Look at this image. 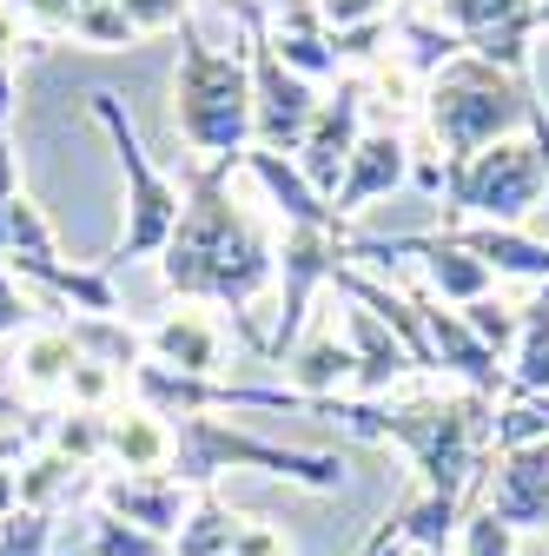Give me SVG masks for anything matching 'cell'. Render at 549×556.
Listing matches in <instances>:
<instances>
[{"instance_id": "cell-28", "label": "cell", "mask_w": 549, "mask_h": 556, "mask_svg": "<svg viewBox=\"0 0 549 556\" xmlns=\"http://www.w3.org/2000/svg\"><path fill=\"white\" fill-rule=\"evenodd\" d=\"M113 8L126 14V27L132 34H173V27H186L192 21V0H113Z\"/></svg>"}, {"instance_id": "cell-20", "label": "cell", "mask_w": 549, "mask_h": 556, "mask_svg": "<svg viewBox=\"0 0 549 556\" xmlns=\"http://www.w3.org/2000/svg\"><path fill=\"white\" fill-rule=\"evenodd\" d=\"M80 477H87L80 464H66L60 451L40 444V451L21 464V510H47V517H53L60 497H74V491H80Z\"/></svg>"}, {"instance_id": "cell-4", "label": "cell", "mask_w": 549, "mask_h": 556, "mask_svg": "<svg viewBox=\"0 0 549 556\" xmlns=\"http://www.w3.org/2000/svg\"><path fill=\"white\" fill-rule=\"evenodd\" d=\"M219 470H265V477H292L305 491H345V451H292L252 438L226 417H179L173 425V477L186 491H213Z\"/></svg>"}, {"instance_id": "cell-33", "label": "cell", "mask_w": 549, "mask_h": 556, "mask_svg": "<svg viewBox=\"0 0 549 556\" xmlns=\"http://www.w3.org/2000/svg\"><path fill=\"white\" fill-rule=\"evenodd\" d=\"M14 100H21V60L0 53V132H8V119H14Z\"/></svg>"}, {"instance_id": "cell-18", "label": "cell", "mask_w": 549, "mask_h": 556, "mask_svg": "<svg viewBox=\"0 0 549 556\" xmlns=\"http://www.w3.org/2000/svg\"><path fill=\"white\" fill-rule=\"evenodd\" d=\"M245 173L271 192V205L285 213V226H337V213L305 186V173H298L292 153H265V147H252V153H245Z\"/></svg>"}, {"instance_id": "cell-9", "label": "cell", "mask_w": 549, "mask_h": 556, "mask_svg": "<svg viewBox=\"0 0 549 556\" xmlns=\"http://www.w3.org/2000/svg\"><path fill=\"white\" fill-rule=\"evenodd\" d=\"M192 497H199V491H186L179 477H119V470L93 477L100 517H119V523H132V530H153V536H166V543L186 530Z\"/></svg>"}, {"instance_id": "cell-36", "label": "cell", "mask_w": 549, "mask_h": 556, "mask_svg": "<svg viewBox=\"0 0 549 556\" xmlns=\"http://www.w3.org/2000/svg\"><path fill=\"white\" fill-rule=\"evenodd\" d=\"M418 556H450V549H418Z\"/></svg>"}, {"instance_id": "cell-30", "label": "cell", "mask_w": 549, "mask_h": 556, "mask_svg": "<svg viewBox=\"0 0 549 556\" xmlns=\"http://www.w3.org/2000/svg\"><path fill=\"white\" fill-rule=\"evenodd\" d=\"M27 331H34V292L0 258V338H27Z\"/></svg>"}, {"instance_id": "cell-17", "label": "cell", "mask_w": 549, "mask_h": 556, "mask_svg": "<svg viewBox=\"0 0 549 556\" xmlns=\"http://www.w3.org/2000/svg\"><path fill=\"white\" fill-rule=\"evenodd\" d=\"M80 365V344L66 325H34L14 352V397L21 404H66V378Z\"/></svg>"}, {"instance_id": "cell-2", "label": "cell", "mask_w": 549, "mask_h": 556, "mask_svg": "<svg viewBox=\"0 0 549 556\" xmlns=\"http://www.w3.org/2000/svg\"><path fill=\"white\" fill-rule=\"evenodd\" d=\"M173 132L192 153V166H245V153H252V60H245V40L205 47L192 27H179Z\"/></svg>"}, {"instance_id": "cell-25", "label": "cell", "mask_w": 549, "mask_h": 556, "mask_svg": "<svg viewBox=\"0 0 549 556\" xmlns=\"http://www.w3.org/2000/svg\"><path fill=\"white\" fill-rule=\"evenodd\" d=\"M8 8L21 14V27L34 34V40H74V21H80V8L87 0H8Z\"/></svg>"}, {"instance_id": "cell-19", "label": "cell", "mask_w": 549, "mask_h": 556, "mask_svg": "<svg viewBox=\"0 0 549 556\" xmlns=\"http://www.w3.org/2000/svg\"><path fill=\"white\" fill-rule=\"evenodd\" d=\"M239 523L245 517H232L213 491H199L192 497V517H186V530L173 536V556H232V536H239Z\"/></svg>"}, {"instance_id": "cell-29", "label": "cell", "mask_w": 549, "mask_h": 556, "mask_svg": "<svg viewBox=\"0 0 549 556\" xmlns=\"http://www.w3.org/2000/svg\"><path fill=\"white\" fill-rule=\"evenodd\" d=\"M510 549H516V530L497 523L484 504H470V517H463V556H510Z\"/></svg>"}, {"instance_id": "cell-13", "label": "cell", "mask_w": 549, "mask_h": 556, "mask_svg": "<svg viewBox=\"0 0 549 556\" xmlns=\"http://www.w3.org/2000/svg\"><path fill=\"white\" fill-rule=\"evenodd\" d=\"M497 483H490V497L484 510L510 530H536L549 523V438L536 444H516V451H497Z\"/></svg>"}, {"instance_id": "cell-21", "label": "cell", "mask_w": 549, "mask_h": 556, "mask_svg": "<svg viewBox=\"0 0 549 556\" xmlns=\"http://www.w3.org/2000/svg\"><path fill=\"white\" fill-rule=\"evenodd\" d=\"M516 318H523V338H516V352H510V365H516V391L549 397V312L516 305Z\"/></svg>"}, {"instance_id": "cell-6", "label": "cell", "mask_w": 549, "mask_h": 556, "mask_svg": "<svg viewBox=\"0 0 549 556\" xmlns=\"http://www.w3.org/2000/svg\"><path fill=\"white\" fill-rule=\"evenodd\" d=\"M437 192L476 226H523L529 213H549V166L536 139H497L476 160L444 166Z\"/></svg>"}, {"instance_id": "cell-12", "label": "cell", "mask_w": 549, "mask_h": 556, "mask_svg": "<svg viewBox=\"0 0 549 556\" xmlns=\"http://www.w3.org/2000/svg\"><path fill=\"white\" fill-rule=\"evenodd\" d=\"M265 40L279 53L298 80L324 87V80H345V66H337V47H331V27L318 14V0H279V8H265Z\"/></svg>"}, {"instance_id": "cell-3", "label": "cell", "mask_w": 549, "mask_h": 556, "mask_svg": "<svg viewBox=\"0 0 549 556\" xmlns=\"http://www.w3.org/2000/svg\"><path fill=\"white\" fill-rule=\"evenodd\" d=\"M536 106H542L536 87L510 80L503 66L476 60V53H457L444 74L424 80V106H418L424 139H431L424 153L437 160V173L444 166H463V160H476L484 147H497V139H516V126H529Z\"/></svg>"}, {"instance_id": "cell-22", "label": "cell", "mask_w": 549, "mask_h": 556, "mask_svg": "<svg viewBox=\"0 0 549 556\" xmlns=\"http://www.w3.org/2000/svg\"><path fill=\"white\" fill-rule=\"evenodd\" d=\"M140 34L126 27V14L113 8V0H87L80 8V21H74V47H93V53H119V47H132Z\"/></svg>"}, {"instance_id": "cell-7", "label": "cell", "mask_w": 549, "mask_h": 556, "mask_svg": "<svg viewBox=\"0 0 549 556\" xmlns=\"http://www.w3.org/2000/svg\"><path fill=\"white\" fill-rule=\"evenodd\" d=\"M431 21L450 27L476 60L503 66L510 80H529V40H536V0H431Z\"/></svg>"}, {"instance_id": "cell-15", "label": "cell", "mask_w": 549, "mask_h": 556, "mask_svg": "<svg viewBox=\"0 0 549 556\" xmlns=\"http://www.w3.org/2000/svg\"><path fill=\"white\" fill-rule=\"evenodd\" d=\"M146 358L179 378H219L226 371V325L213 312H166L146 325Z\"/></svg>"}, {"instance_id": "cell-10", "label": "cell", "mask_w": 549, "mask_h": 556, "mask_svg": "<svg viewBox=\"0 0 549 556\" xmlns=\"http://www.w3.org/2000/svg\"><path fill=\"white\" fill-rule=\"evenodd\" d=\"M404 179H410V147H404V132H397V126H365V139H358V153H352L345 179H337V192H331L337 226L358 219L371 199L397 192Z\"/></svg>"}, {"instance_id": "cell-11", "label": "cell", "mask_w": 549, "mask_h": 556, "mask_svg": "<svg viewBox=\"0 0 549 556\" xmlns=\"http://www.w3.org/2000/svg\"><path fill=\"white\" fill-rule=\"evenodd\" d=\"M337 325H345V344H352V365H358V391L365 397H391L397 384H410V352H404V338L358 299H337Z\"/></svg>"}, {"instance_id": "cell-31", "label": "cell", "mask_w": 549, "mask_h": 556, "mask_svg": "<svg viewBox=\"0 0 549 556\" xmlns=\"http://www.w3.org/2000/svg\"><path fill=\"white\" fill-rule=\"evenodd\" d=\"M232 556H292V543H285V530H271V523H239V536H232Z\"/></svg>"}, {"instance_id": "cell-35", "label": "cell", "mask_w": 549, "mask_h": 556, "mask_svg": "<svg viewBox=\"0 0 549 556\" xmlns=\"http://www.w3.org/2000/svg\"><path fill=\"white\" fill-rule=\"evenodd\" d=\"M536 34H549V0H536Z\"/></svg>"}, {"instance_id": "cell-34", "label": "cell", "mask_w": 549, "mask_h": 556, "mask_svg": "<svg viewBox=\"0 0 549 556\" xmlns=\"http://www.w3.org/2000/svg\"><path fill=\"white\" fill-rule=\"evenodd\" d=\"M14 510H21V470L0 464V517H14Z\"/></svg>"}, {"instance_id": "cell-27", "label": "cell", "mask_w": 549, "mask_h": 556, "mask_svg": "<svg viewBox=\"0 0 549 556\" xmlns=\"http://www.w3.org/2000/svg\"><path fill=\"white\" fill-rule=\"evenodd\" d=\"M404 0H318V14L331 34H358V27H391Z\"/></svg>"}, {"instance_id": "cell-5", "label": "cell", "mask_w": 549, "mask_h": 556, "mask_svg": "<svg viewBox=\"0 0 549 556\" xmlns=\"http://www.w3.org/2000/svg\"><path fill=\"white\" fill-rule=\"evenodd\" d=\"M93 119L106 126L113 153H119V179H126V226H119L113 252L100 258L106 271H119V265H132V258H159V252L173 245L179 213H186V186L153 166L146 139H140V126H132V113H126L119 93H93Z\"/></svg>"}, {"instance_id": "cell-26", "label": "cell", "mask_w": 549, "mask_h": 556, "mask_svg": "<svg viewBox=\"0 0 549 556\" xmlns=\"http://www.w3.org/2000/svg\"><path fill=\"white\" fill-rule=\"evenodd\" d=\"M47 549H53V517L47 510L0 517V556H47Z\"/></svg>"}, {"instance_id": "cell-23", "label": "cell", "mask_w": 549, "mask_h": 556, "mask_svg": "<svg viewBox=\"0 0 549 556\" xmlns=\"http://www.w3.org/2000/svg\"><path fill=\"white\" fill-rule=\"evenodd\" d=\"M87 556H173V543L153 536V530H132V523H119V517H93Z\"/></svg>"}, {"instance_id": "cell-32", "label": "cell", "mask_w": 549, "mask_h": 556, "mask_svg": "<svg viewBox=\"0 0 549 556\" xmlns=\"http://www.w3.org/2000/svg\"><path fill=\"white\" fill-rule=\"evenodd\" d=\"M21 199V160H14V139L0 132V226H8V205Z\"/></svg>"}, {"instance_id": "cell-16", "label": "cell", "mask_w": 549, "mask_h": 556, "mask_svg": "<svg viewBox=\"0 0 549 556\" xmlns=\"http://www.w3.org/2000/svg\"><path fill=\"white\" fill-rule=\"evenodd\" d=\"M106 464L119 477H173V425L146 404L106 410Z\"/></svg>"}, {"instance_id": "cell-24", "label": "cell", "mask_w": 549, "mask_h": 556, "mask_svg": "<svg viewBox=\"0 0 549 556\" xmlns=\"http://www.w3.org/2000/svg\"><path fill=\"white\" fill-rule=\"evenodd\" d=\"M463 325H470L476 338H484L497 358H510V352H516V338H523L516 305H497V292H490V299H476V305H463Z\"/></svg>"}, {"instance_id": "cell-1", "label": "cell", "mask_w": 549, "mask_h": 556, "mask_svg": "<svg viewBox=\"0 0 549 556\" xmlns=\"http://www.w3.org/2000/svg\"><path fill=\"white\" fill-rule=\"evenodd\" d=\"M232 173L239 166H186V213L159 252V278L192 305H226L239 325H252V344L265 352L258 299L279 286V239L232 199Z\"/></svg>"}, {"instance_id": "cell-8", "label": "cell", "mask_w": 549, "mask_h": 556, "mask_svg": "<svg viewBox=\"0 0 549 556\" xmlns=\"http://www.w3.org/2000/svg\"><path fill=\"white\" fill-rule=\"evenodd\" d=\"M358 139H365V87H358V74H345V80L324 87V106H318V119H311V132H305V147L292 153L298 173H305V186H311L324 205H331L337 179H345Z\"/></svg>"}, {"instance_id": "cell-14", "label": "cell", "mask_w": 549, "mask_h": 556, "mask_svg": "<svg viewBox=\"0 0 549 556\" xmlns=\"http://www.w3.org/2000/svg\"><path fill=\"white\" fill-rule=\"evenodd\" d=\"M358 365H352V344H345V325H337V305L324 318H311L298 331V344L285 352V391H298L305 404H324L337 397V384H352Z\"/></svg>"}]
</instances>
